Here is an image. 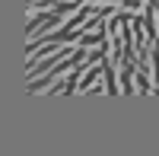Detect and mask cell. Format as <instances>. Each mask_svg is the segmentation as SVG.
I'll return each instance as SVG.
<instances>
[{
    "instance_id": "6da1fadb",
    "label": "cell",
    "mask_w": 159,
    "mask_h": 156,
    "mask_svg": "<svg viewBox=\"0 0 159 156\" xmlns=\"http://www.w3.org/2000/svg\"><path fill=\"white\" fill-rule=\"evenodd\" d=\"M153 64H156V89H159V54H153Z\"/></svg>"
}]
</instances>
